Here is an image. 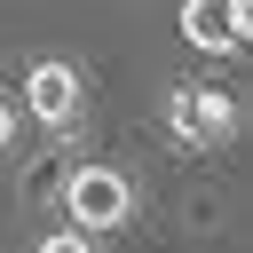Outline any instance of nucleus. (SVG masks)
<instances>
[{"label":"nucleus","instance_id":"1","mask_svg":"<svg viewBox=\"0 0 253 253\" xmlns=\"http://www.w3.org/2000/svg\"><path fill=\"white\" fill-rule=\"evenodd\" d=\"M63 213H71L79 237H111V229L134 221V182L119 166H103V158H79L63 174Z\"/></svg>","mask_w":253,"mask_h":253},{"label":"nucleus","instance_id":"2","mask_svg":"<svg viewBox=\"0 0 253 253\" xmlns=\"http://www.w3.org/2000/svg\"><path fill=\"white\" fill-rule=\"evenodd\" d=\"M24 111H32V126H47V134H79V111H87L79 63H63V55L24 63Z\"/></svg>","mask_w":253,"mask_h":253},{"label":"nucleus","instance_id":"3","mask_svg":"<svg viewBox=\"0 0 253 253\" xmlns=\"http://www.w3.org/2000/svg\"><path fill=\"white\" fill-rule=\"evenodd\" d=\"M166 134H174L182 150L229 142V134H237V95H229V87H174V95H166Z\"/></svg>","mask_w":253,"mask_h":253},{"label":"nucleus","instance_id":"4","mask_svg":"<svg viewBox=\"0 0 253 253\" xmlns=\"http://www.w3.org/2000/svg\"><path fill=\"white\" fill-rule=\"evenodd\" d=\"M182 40L198 55H237L253 40V0H182Z\"/></svg>","mask_w":253,"mask_h":253},{"label":"nucleus","instance_id":"5","mask_svg":"<svg viewBox=\"0 0 253 253\" xmlns=\"http://www.w3.org/2000/svg\"><path fill=\"white\" fill-rule=\"evenodd\" d=\"M40 253H95V237H79V229H47Z\"/></svg>","mask_w":253,"mask_h":253},{"label":"nucleus","instance_id":"6","mask_svg":"<svg viewBox=\"0 0 253 253\" xmlns=\"http://www.w3.org/2000/svg\"><path fill=\"white\" fill-rule=\"evenodd\" d=\"M8 142H16V103L0 95V150H8Z\"/></svg>","mask_w":253,"mask_h":253}]
</instances>
